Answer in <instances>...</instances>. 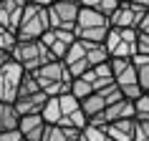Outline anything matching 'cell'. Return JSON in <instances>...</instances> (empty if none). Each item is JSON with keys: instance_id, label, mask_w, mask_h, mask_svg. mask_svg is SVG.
<instances>
[{"instance_id": "obj_37", "label": "cell", "mask_w": 149, "mask_h": 141, "mask_svg": "<svg viewBox=\"0 0 149 141\" xmlns=\"http://www.w3.org/2000/svg\"><path fill=\"white\" fill-rule=\"evenodd\" d=\"M147 93H149V91H147Z\"/></svg>"}, {"instance_id": "obj_22", "label": "cell", "mask_w": 149, "mask_h": 141, "mask_svg": "<svg viewBox=\"0 0 149 141\" xmlns=\"http://www.w3.org/2000/svg\"><path fill=\"white\" fill-rule=\"evenodd\" d=\"M40 118H43L48 126H53V124H58V121H61V106H58V96L46 101V106H43V111H40Z\"/></svg>"}, {"instance_id": "obj_7", "label": "cell", "mask_w": 149, "mask_h": 141, "mask_svg": "<svg viewBox=\"0 0 149 141\" xmlns=\"http://www.w3.org/2000/svg\"><path fill=\"white\" fill-rule=\"evenodd\" d=\"M73 40H76L73 30H58V28H51V30H46V35L40 38V43L48 48V53L53 55L56 61H63L66 53L71 50V46H73Z\"/></svg>"}, {"instance_id": "obj_36", "label": "cell", "mask_w": 149, "mask_h": 141, "mask_svg": "<svg viewBox=\"0 0 149 141\" xmlns=\"http://www.w3.org/2000/svg\"><path fill=\"white\" fill-rule=\"evenodd\" d=\"M0 3H3V0H0Z\"/></svg>"}, {"instance_id": "obj_10", "label": "cell", "mask_w": 149, "mask_h": 141, "mask_svg": "<svg viewBox=\"0 0 149 141\" xmlns=\"http://www.w3.org/2000/svg\"><path fill=\"white\" fill-rule=\"evenodd\" d=\"M25 5H28L25 0H3L0 3V25L8 28L10 33H15L18 25H20V15H23Z\"/></svg>"}, {"instance_id": "obj_13", "label": "cell", "mask_w": 149, "mask_h": 141, "mask_svg": "<svg viewBox=\"0 0 149 141\" xmlns=\"http://www.w3.org/2000/svg\"><path fill=\"white\" fill-rule=\"evenodd\" d=\"M81 78H86L88 83H91L94 93H96V91H101V88H106L109 83H114V76H111V66H109V61L101 63V66H94V68L88 70V73H84Z\"/></svg>"}, {"instance_id": "obj_14", "label": "cell", "mask_w": 149, "mask_h": 141, "mask_svg": "<svg viewBox=\"0 0 149 141\" xmlns=\"http://www.w3.org/2000/svg\"><path fill=\"white\" fill-rule=\"evenodd\" d=\"M109 25V18H104L99 10L94 8H81L79 18H76V28L73 30H86V28H106ZM111 28V25H109Z\"/></svg>"}, {"instance_id": "obj_28", "label": "cell", "mask_w": 149, "mask_h": 141, "mask_svg": "<svg viewBox=\"0 0 149 141\" xmlns=\"http://www.w3.org/2000/svg\"><path fill=\"white\" fill-rule=\"evenodd\" d=\"M134 118H149V93H141L134 101Z\"/></svg>"}, {"instance_id": "obj_12", "label": "cell", "mask_w": 149, "mask_h": 141, "mask_svg": "<svg viewBox=\"0 0 149 141\" xmlns=\"http://www.w3.org/2000/svg\"><path fill=\"white\" fill-rule=\"evenodd\" d=\"M48 96L43 93V91H38V93H31V96H20V98H15V111L18 116H36V113H40L43 111V106H46Z\"/></svg>"}, {"instance_id": "obj_20", "label": "cell", "mask_w": 149, "mask_h": 141, "mask_svg": "<svg viewBox=\"0 0 149 141\" xmlns=\"http://www.w3.org/2000/svg\"><path fill=\"white\" fill-rule=\"evenodd\" d=\"M132 63H134V68H136V78H139L141 91L147 93L149 91V55H134Z\"/></svg>"}, {"instance_id": "obj_3", "label": "cell", "mask_w": 149, "mask_h": 141, "mask_svg": "<svg viewBox=\"0 0 149 141\" xmlns=\"http://www.w3.org/2000/svg\"><path fill=\"white\" fill-rule=\"evenodd\" d=\"M46 30H51L48 23V8H38V5H25L23 15H20V25L15 30L18 40H40L46 35Z\"/></svg>"}, {"instance_id": "obj_26", "label": "cell", "mask_w": 149, "mask_h": 141, "mask_svg": "<svg viewBox=\"0 0 149 141\" xmlns=\"http://www.w3.org/2000/svg\"><path fill=\"white\" fill-rule=\"evenodd\" d=\"M38 81L33 73H23V81H20V88H18V98L20 96H31V93H38Z\"/></svg>"}, {"instance_id": "obj_25", "label": "cell", "mask_w": 149, "mask_h": 141, "mask_svg": "<svg viewBox=\"0 0 149 141\" xmlns=\"http://www.w3.org/2000/svg\"><path fill=\"white\" fill-rule=\"evenodd\" d=\"M58 106H61V118H68L71 113H76V111L81 109V103L73 98L71 93H63V96H58Z\"/></svg>"}, {"instance_id": "obj_9", "label": "cell", "mask_w": 149, "mask_h": 141, "mask_svg": "<svg viewBox=\"0 0 149 141\" xmlns=\"http://www.w3.org/2000/svg\"><path fill=\"white\" fill-rule=\"evenodd\" d=\"M124 118H134V101L121 98V101H116V103H109V106L104 109L101 116L94 118V121H88V124L109 126V124H114V121H124Z\"/></svg>"}, {"instance_id": "obj_29", "label": "cell", "mask_w": 149, "mask_h": 141, "mask_svg": "<svg viewBox=\"0 0 149 141\" xmlns=\"http://www.w3.org/2000/svg\"><path fill=\"white\" fill-rule=\"evenodd\" d=\"M136 55H149V35L136 33Z\"/></svg>"}, {"instance_id": "obj_19", "label": "cell", "mask_w": 149, "mask_h": 141, "mask_svg": "<svg viewBox=\"0 0 149 141\" xmlns=\"http://www.w3.org/2000/svg\"><path fill=\"white\" fill-rule=\"evenodd\" d=\"M119 3H121V0H79L81 8H94V10H99L104 18L114 15V10L119 8Z\"/></svg>"}, {"instance_id": "obj_35", "label": "cell", "mask_w": 149, "mask_h": 141, "mask_svg": "<svg viewBox=\"0 0 149 141\" xmlns=\"http://www.w3.org/2000/svg\"><path fill=\"white\" fill-rule=\"evenodd\" d=\"M106 141H111V139H106Z\"/></svg>"}, {"instance_id": "obj_18", "label": "cell", "mask_w": 149, "mask_h": 141, "mask_svg": "<svg viewBox=\"0 0 149 141\" xmlns=\"http://www.w3.org/2000/svg\"><path fill=\"white\" fill-rule=\"evenodd\" d=\"M81 43L86 46V61H88V66H91V68L109 61V53H106L104 43H86V40H81Z\"/></svg>"}, {"instance_id": "obj_2", "label": "cell", "mask_w": 149, "mask_h": 141, "mask_svg": "<svg viewBox=\"0 0 149 141\" xmlns=\"http://www.w3.org/2000/svg\"><path fill=\"white\" fill-rule=\"evenodd\" d=\"M10 58L15 63H20L25 73H36L40 66L56 61L40 40H18L15 48H13V53H10Z\"/></svg>"}, {"instance_id": "obj_4", "label": "cell", "mask_w": 149, "mask_h": 141, "mask_svg": "<svg viewBox=\"0 0 149 141\" xmlns=\"http://www.w3.org/2000/svg\"><path fill=\"white\" fill-rule=\"evenodd\" d=\"M104 48H106L109 58H134L136 55V30L134 28H124V30L111 28L104 40Z\"/></svg>"}, {"instance_id": "obj_21", "label": "cell", "mask_w": 149, "mask_h": 141, "mask_svg": "<svg viewBox=\"0 0 149 141\" xmlns=\"http://www.w3.org/2000/svg\"><path fill=\"white\" fill-rule=\"evenodd\" d=\"M109 30H111L109 25L106 28H86V30H73V35L79 40H86V43H104Z\"/></svg>"}, {"instance_id": "obj_23", "label": "cell", "mask_w": 149, "mask_h": 141, "mask_svg": "<svg viewBox=\"0 0 149 141\" xmlns=\"http://www.w3.org/2000/svg\"><path fill=\"white\" fill-rule=\"evenodd\" d=\"M106 126H99V124H86L81 129V136L79 141H106Z\"/></svg>"}, {"instance_id": "obj_16", "label": "cell", "mask_w": 149, "mask_h": 141, "mask_svg": "<svg viewBox=\"0 0 149 141\" xmlns=\"http://www.w3.org/2000/svg\"><path fill=\"white\" fill-rule=\"evenodd\" d=\"M104 109H106V101H104L101 93H91L88 98H84L81 101V111L86 113L88 121H94V118H99L104 113Z\"/></svg>"}, {"instance_id": "obj_17", "label": "cell", "mask_w": 149, "mask_h": 141, "mask_svg": "<svg viewBox=\"0 0 149 141\" xmlns=\"http://www.w3.org/2000/svg\"><path fill=\"white\" fill-rule=\"evenodd\" d=\"M20 124V116L13 103H0V133L3 131H15Z\"/></svg>"}, {"instance_id": "obj_5", "label": "cell", "mask_w": 149, "mask_h": 141, "mask_svg": "<svg viewBox=\"0 0 149 141\" xmlns=\"http://www.w3.org/2000/svg\"><path fill=\"white\" fill-rule=\"evenodd\" d=\"M23 73H25L23 66L15 63L13 58H8V61L0 66V103H15Z\"/></svg>"}, {"instance_id": "obj_24", "label": "cell", "mask_w": 149, "mask_h": 141, "mask_svg": "<svg viewBox=\"0 0 149 141\" xmlns=\"http://www.w3.org/2000/svg\"><path fill=\"white\" fill-rule=\"evenodd\" d=\"M68 93L76 98V101H84V98H88V96L94 93V88H91V83H88L86 78H73L71 81V88H68Z\"/></svg>"}, {"instance_id": "obj_11", "label": "cell", "mask_w": 149, "mask_h": 141, "mask_svg": "<svg viewBox=\"0 0 149 141\" xmlns=\"http://www.w3.org/2000/svg\"><path fill=\"white\" fill-rule=\"evenodd\" d=\"M46 126H48V124L40 118V113H36V116H20L18 131L23 133V139H25V141H43Z\"/></svg>"}, {"instance_id": "obj_6", "label": "cell", "mask_w": 149, "mask_h": 141, "mask_svg": "<svg viewBox=\"0 0 149 141\" xmlns=\"http://www.w3.org/2000/svg\"><path fill=\"white\" fill-rule=\"evenodd\" d=\"M79 10H81L79 0H56L48 8V23H51V28H58V30H73Z\"/></svg>"}, {"instance_id": "obj_1", "label": "cell", "mask_w": 149, "mask_h": 141, "mask_svg": "<svg viewBox=\"0 0 149 141\" xmlns=\"http://www.w3.org/2000/svg\"><path fill=\"white\" fill-rule=\"evenodd\" d=\"M33 76H36V81H38V88L48 96V98H56V96L68 93L71 81H73L71 73H68V66H66L63 61L46 63V66H40Z\"/></svg>"}, {"instance_id": "obj_27", "label": "cell", "mask_w": 149, "mask_h": 141, "mask_svg": "<svg viewBox=\"0 0 149 141\" xmlns=\"http://www.w3.org/2000/svg\"><path fill=\"white\" fill-rule=\"evenodd\" d=\"M15 43H18L15 33H10L8 28H3V25H0V50L10 55V53H13V48H15Z\"/></svg>"}, {"instance_id": "obj_33", "label": "cell", "mask_w": 149, "mask_h": 141, "mask_svg": "<svg viewBox=\"0 0 149 141\" xmlns=\"http://www.w3.org/2000/svg\"><path fill=\"white\" fill-rule=\"evenodd\" d=\"M129 3H134V5H139V8H147V10H149V0H129Z\"/></svg>"}, {"instance_id": "obj_30", "label": "cell", "mask_w": 149, "mask_h": 141, "mask_svg": "<svg viewBox=\"0 0 149 141\" xmlns=\"http://www.w3.org/2000/svg\"><path fill=\"white\" fill-rule=\"evenodd\" d=\"M0 141H25V139H23V133L15 129V131H3L0 133Z\"/></svg>"}, {"instance_id": "obj_15", "label": "cell", "mask_w": 149, "mask_h": 141, "mask_svg": "<svg viewBox=\"0 0 149 141\" xmlns=\"http://www.w3.org/2000/svg\"><path fill=\"white\" fill-rule=\"evenodd\" d=\"M134 118H124V121H114L106 126V136L111 141H134Z\"/></svg>"}, {"instance_id": "obj_31", "label": "cell", "mask_w": 149, "mask_h": 141, "mask_svg": "<svg viewBox=\"0 0 149 141\" xmlns=\"http://www.w3.org/2000/svg\"><path fill=\"white\" fill-rule=\"evenodd\" d=\"M136 33H147L149 35V10L141 15V20H139V25H136Z\"/></svg>"}, {"instance_id": "obj_32", "label": "cell", "mask_w": 149, "mask_h": 141, "mask_svg": "<svg viewBox=\"0 0 149 141\" xmlns=\"http://www.w3.org/2000/svg\"><path fill=\"white\" fill-rule=\"evenodd\" d=\"M25 3H31V5H38V8H51L56 0H25Z\"/></svg>"}, {"instance_id": "obj_8", "label": "cell", "mask_w": 149, "mask_h": 141, "mask_svg": "<svg viewBox=\"0 0 149 141\" xmlns=\"http://www.w3.org/2000/svg\"><path fill=\"white\" fill-rule=\"evenodd\" d=\"M144 13H147V8H139V5H134L129 0H121L119 8L114 10V15L109 18V25L116 28V30H124V28H134L136 30V25H139Z\"/></svg>"}, {"instance_id": "obj_34", "label": "cell", "mask_w": 149, "mask_h": 141, "mask_svg": "<svg viewBox=\"0 0 149 141\" xmlns=\"http://www.w3.org/2000/svg\"><path fill=\"white\" fill-rule=\"evenodd\" d=\"M8 58H10V55H8V53H3V50H0V66H3V63L8 61Z\"/></svg>"}]
</instances>
